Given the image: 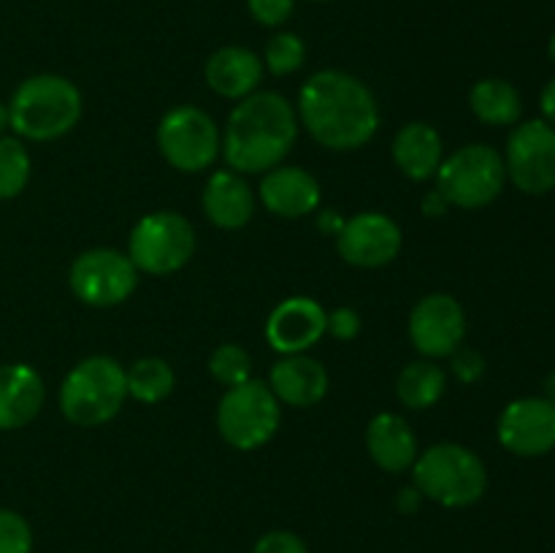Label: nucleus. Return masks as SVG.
Segmentation results:
<instances>
[{
  "label": "nucleus",
  "mask_w": 555,
  "mask_h": 553,
  "mask_svg": "<svg viewBox=\"0 0 555 553\" xmlns=\"http://www.w3.org/2000/svg\"><path fill=\"white\" fill-rule=\"evenodd\" d=\"M339 255L358 269H379L396 260L401 253V228L393 217L379 211H361L345 220V228L336 236Z\"/></svg>",
  "instance_id": "nucleus-14"
},
{
  "label": "nucleus",
  "mask_w": 555,
  "mask_h": 553,
  "mask_svg": "<svg viewBox=\"0 0 555 553\" xmlns=\"http://www.w3.org/2000/svg\"><path fill=\"white\" fill-rule=\"evenodd\" d=\"M247 5L255 22H260L266 27H280L291 20L293 9H296V0H247Z\"/></svg>",
  "instance_id": "nucleus-30"
},
{
  "label": "nucleus",
  "mask_w": 555,
  "mask_h": 553,
  "mask_svg": "<svg viewBox=\"0 0 555 553\" xmlns=\"http://www.w3.org/2000/svg\"><path fill=\"white\" fill-rule=\"evenodd\" d=\"M206 85L228 101H244L263 81V60L247 47H222L206 60Z\"/></svg>",
  "instance_id": "nucleus-19"
},
{
  "label": "nucleus",
  "mask_w": 555,
  "mask_h": 553,
  "mask_svg": "<svg viewBox=\"0 0 555 553\" xmlns=\"http://www.w3.org/2000/svg\"><path fill=\"white\" fill-rule=\"evenodd\" d=\"M393 160L412 182H426L437 177L444 160L442 136L428 123L404 125L393 139Z\"/></svg>",
  "instance_id": "nucleus-22"
},
{
  "label": "nucleus",
  "mask_w": 555,
  "mask_h": 553,
  "mask_svg": "<svg viewBox=\"0 0 555 553\" xmlns=\"http://www.w3.org/2000/svg\"><path fill=\"white\" fill-rule=\"evenodd\" d=\"M540 108H542V117H545V123H551L555 128V79L547 81L545 90H542Z\"/></svg>",
  "instance_id": "nucleus-35"
},
{
  "label": "nucleus",
  "mask_w": 555,
  "mask_h": 553,
  "mask_svg": "<svg viewBox=\"0 0 555 553\" xmlns=\"http://www.w3.org/2000/svg\"><path fill=\"white\" fill-rule=\"evenodd\" d=\"M33 160L20 136H0V201H11L30 182Z\"/></svg>",
  "instance_id": "nucleus-26"
},
{
  "label": "nucleus",
  "mask_w": 555,
  "mask_h": 553,
  "mask_svg": "<svg viewBox=\"0 0 555 553\" xmlns=\"http://www.w3.org/2000/svg\"><path fill=\"white\" fill-rule=\"evenodd\" d=\"M469 106L475 117L482 125L491 128H507V125H518L520 114H524V103H520V92L509 85L507 79H482L472 87Z\"/></svg>",
  "instance_id": "nucleus-23"
},
{
  "label": "nucleus",
  "mask_w": 555,
  "mask_h": 553,
  "mask_svg": "<svg viewBox=\"0 0 555 553\" xmlns=\"http://www.w3.org/2000/svg\"><path fill=\"white\" fill-rule=\"evenodd\" d=\"M204 211L222 231H238L255 215V193L236 171H215L204 188Z\"/></svg>",
  "instance_id": "nucleus-20"
},
{
  "label": "nucleus",
  "mask_w": 555,
  "mask_h": 553,
  "mask_svg": "<svg viewBox=\"0 0 555 553\" xmlns=\"http://www.w3.org/2000/svg\"><path fill=\"white\" fill-rule=\"evenodd\" d=\"M298 139V114L280 92H253L236 103L222 133L231 171L266 173L282 166Z\"/></svg>",
  "instance_id": "nucleus-2"
},
{
  "label": "nucleus",
  "mask_w": 555,
  "mask_h": 553,
  "mask_svg": "<svg viewBox=\"0 0 555 553\" xmlns=\"http://www.w3.org/2000/svg\"><path fill=\"white\" fill-rule=\"evenodd\" d=\"M0 553H33L30 524L5 507H0Z\"/></svg>",
  "instance_id": "nucleus-29"
},
{
  "label": "nucleus",
  "mask_w": 555,
  "mask_h": 553,
  "mask_svg": "<svg viewBox=\"0 0 555 553\" xmlns=\"http://www.w3.org/2000/svg\"><path fill=\"white\" fill-rule=\"evenodd\" d=\"M415 488L442 507H472L488 488V470L475 450L459 442H437L412 464Z\"/></svg>",
  "instance_id": "nucleus-4"
},
{
  "label": "nucleus",
  "mask_w": 555,
  "mask_h": 553,
  "mask_svg": "<svg viewBox=\"0 0 555 553\" xmlns=\"http://www.w3.org/2000/svg\"><path fill=\"white\" fill-rule=\"evenodd\" d=\"M325 334H331L339 342H350L361 334V314L350 307H339L334 312H328L325 320Z\"/></svg>",
  "instance_id": "nucleus-32"
},
{
  "label": "nucleus",
  "mask_w": 555,
  "mask_h": 553,
  "mask_svg": "<svg viewBox=\"0 0 555 553\" xmlns=\"http://www.w3.org/2000/svg\"><path fill=\"white\" fill-rule=\"evenodd\" d=\"M318 3H325V0H318Z\"/></svg>",
  "instance_id": "nucleus-41"
},
{
  "label": "nucleus",
  "mask_w": 555,
  "mask_h": 553,
  "mask_svg": "<svg viewBox=\"0 0 555 553\" xmlns=\"http://www.w3.org/2000/svg\"><path fill=\"white\" fill-rule=\"evenodd\" d=\"M269 388L274 390L280 404L307 410V407L320 404L328 394V372L323 363L304 352L282 356V361H276L271 369Z\"/></svg>",
  "instance_id": "nucleus-18"
},
{
  "label": "nucleus",
  "mask_w": 555,
  "mask_h": 553,
  "mask_svg": "<svg viewBox=\"0 0 555 553\" xmlns=\"http://www.w3.org/2000/svg\"><path fill=\"white\" fill-rule=\"evenodd\" d=\"M448 206L450 204L442 198V193H439V190H431V193L423 198V211H426V215H431V217L444 215V211H448Z\"/></svg>",
  "instance_id": "nucleus-36"
},
{
  "label": "nucleus",
  "mask_w": 555,
  "mask_h": 553,
  "mask_svg": "<svg viewBox=\"0 0 555 553\" xmlns=\"http://www.w3.org/2000/svg\"><path fill=\"white\" fill-rule=\"evenodd\" d=\"M209 372L220 385L236 388V385L253 380V358L242 345L225 342L209 356Z\"/></svg>",
  "instance_id": "nucleus-27"
},
{
  "label": "nucleus",
  "mask_w": 555,
  "mask_h": 553,
  "mask_svg": "<svg viewBox=\"0 0 555 553\" xmlns=\"http://www.w3.org/2000/svg\"><path fill=\"white\" fill-rule=\"evenodd\" d=\"M410 339L426 358H450L466 339V312L448 293H431L410 314Z\"/></svg>",
  "instance_id": "nucleus-12"
},
{
  "label": "nucleus",
  "mask_w": 555,
  "mask_h": 553,
  "mask_svg": "<svg viewBox=\"0 0 555 553\" xmlns=\"http://www.w3.org/2000/svg\"><path fill=\"white\" fill-rule=\"evenodd\" d=\"M325 320H328V312L314 298H285L271 309L269 320H266V342L280 356H298L323 339Z\"/></svg>",
  "instance_id": "nucleus-15"
},
{
  "label": "nucleus",
  "mask_w": 555,
  "mask_h": 553,
  "mask_svg": "<svg viewBox=\"0 0 555 553\" xmlns=\"http://www.w3.org/2000/svg\"><path fill=\"white\" fill-rule=\"evenodd\" d=\"M450 369H453V374L461 383L472 385L482 377V372H486V358L477 350H472V347L461 345L459 350L450 356Z\"/></svg>",
  "instance_id": "nucleus-31"
},
{
  "label": "nucleus",
  "mask_w": 555,
  "mask_h": 553,
  "mask_svg": "<svg viewBox=\"0 0 555 553\" xmlns=\"http://www.w3.org/2000/svg\"><path fill=\"white\" fill-rule=\"evenodd\" d=\"M507 182L504 155L488 144H466L444 157L437 171V190L450 206L482 209L502 195Z\"/></svg>",
  "instance_id": "nucleus-6"
},
{
  "label": "nucleus",
  "mask_w": 555,
  "mask_h": 553,
  "mask_svg": "<svg viewBox=\"0 0 555 553\" xmlns=\"http://www.w3.org/2000/svg\"><path fill=\"white\" fill-rule=\"evenodd\" d=\"M157 150L182 173L206 171L222 150L217 123L198 106H177L157 125Z\"/></svg>",
  "instance_id": "nucleus-9"
},
{
  "label": "nucleus",
  "mask_w": 555,
  "mask_h": 553,
  "mask_svg": "<svg viewBox=\"0 0 555 553\" xmlns=\"http://www.w3.org/2000/svg\"><path fill=\"white\" fill-rule=\"evenodd\" d=\"M260 204L276 217L296 220L320 209V182L301 166H276L260 179Z\"/></svg>",
  "instance_id": "nucleus-16"
},
{
  "label": "nucleus",
  "mask_w": 555,
  "mask_h": 553,
  "mask_svg": "<svg viewBox=\"0 0 555 553\" xmlns=\"http://www.w3.org/2000/svg\"><path fill=\"white\" fill-rule=\"evenodd\" d=\"M282 421L280 399L263 380L228 388L217 407V428L236 450H258L276 434Z\"/></svg>",
  "instance_id": "nucleus-8"
},
{
  "label": "nucleus",
  "mask_w": 555,
  "mask_h": 553,
  "mask_svg": "<svg viewBox=\"0 0 555 553\" xmlns=\"http://www.w3.org/2000/svg\"><path fill=\"white\" fill-rule=\"evenodd\" d=\"M366 448L374 464L385 472H406L417 459L415 434L396 412H379L372 417L366 428Z\"/></svg>",
  "instance_id": "nucleus-21"
},
{
  "label": "nucleus",
  "mask_w": 555,
  "mask_h": 553,
  "mask_svg": "<svg viewBox=\"0 0 555 553\" xmlns=\"http://www.w3.org/2000/svg\"><path fill=\"white\" fill-rule=\"evenodd\" d=\"M43 399L47 385L30 363L0 366V432H14L36 421Z\"/></svg>",
  "instance_id": "nucleus-17"
},
{
  "label": "nucleus",
  "mask_w": 555,
  "mask_h": 553,
  "mask_svg": "<svg viewBox=\"0 0 555 553\" xmlns=\"http://www.w3.org/2000/svg\"><path fill=\"white\" fill-rule=\"evenodd\" d=\"M499 442L524 459H537L555 450V404L545 396H524L509 401L499 415Z\"/></svg>",
  "instance_id": "nucleus-13"
},
{
  "label": "nucleus",
  "mask_w": 555,
  "mask_h": 553,
  "mask_svg": "<svg viewBox=\"0 0 555 553\" xmlns=\"http://www.w3.org/2000/svg\"><path fill=\"white\" fill-rule=\"evenodd\" d=\"M11 128V119H9V103L0 101V136H5V130Z\"/></svg>",
  "instance_id": "nucleus-38"
},
{
  "label": "nucleus",
  "mask_w": 555,
  "mask_h": 553,
  "mask_svg": "<svg viewBox=\"0 0 555 553\" xmlns=\"http://www.w3.org/2000/svg\"><path fill=\"white\" fill-rule=\"evenodd\" d=\"M296 114L309 136L334 152L361 150L379 128V106L372 90L336 68L318 70L304 81Z\"/></svg>",
  "instance_id": "nucleus-1"
},
{
  "label": "nucleus",
  "mask_w": 555,
  "mask_h": 553,
  "mask_svg": "<svg viewBox=\"0 0 555 553\" xmlns=\"http://www.w3.org/2000/svg\"><path fill=\"white\" fill-rule=\"evenodd\" d=\"M125 366L112 356H90L76 363L60 385V410L81 428L103 426L125 407Z\"/></svg>",
  "instance_id": "nucleus-5"
},
{
  "label": "nucleus",
  "mask_w": 555,
  "mask_h": 553,
  "mask_svg": "<svg viewBox=\"0 0 555 553\" xmlns=\"http://www.w3.org/2000/svg\"><path fill=\"white\" fill-rule=\"evenodd\" d=\"M70 293L87 307H117L133 296L139 269L125 253L114 247H92L76 255L68 271Z\"/></svg>",
  "instance_id": "nucleus-10"
},
{
  "label": "nucleus",
  "mask_w": 555,
  "mask_h": 553,
  "mask_svg": "<svg viewBox=\"0 0 555 553\" xmlns=\"http://www.w3.org/2000/svg\"><path fill=\"white\" fill-rule=\"evenodd\" d=\"M125 380H128V396H133L141 404H160L173 390V369L157 356L130 363L125 369Z\"/></svg>",
  "instance_id": "nucleus-25"
},
{
  "label": "nucleus",
  "mask_w": 555,
  "mask_h": 553,
  "mask_svg": "<svg viewBox=\"0 0 555 553\" xmlns=\"http://www.w3.org/2000/svg\"><path fill=\"white\" fill-rule=\"evenodd\" d=\"M307 60V47L296 33H276L269 43H266L263 68H269L274 76H291Z\"/></svg>",
  "instance_id": "nucleus-28"
},
{
  "label": "nucleus",
  "mask_w": 555,
  "mask_h": 553,
  "mask_svg": "<svg viewBox=\"0 0 555 553\" xmlns=\"http://www.w3.org/2000/svg\"><path fill=\"white\" fill-rule=\"evenodd\" d=\"M81 90L60 74H36L22 81L9 101L11 130L27 141H54L79 125Z\"/></svg>",
  "instance_id": "nucleus-3"
},
{
  "label": "nucleus",
  "mask_w": 555,
  "mask_h": 553,
  "mask_svg": "<svg viewBox=\"0 0 555 553\" xmlns=\"http://www.w3.org/2000/svg\"><path fill=\"white\" fill-rule=\"evenodd\" d=\"M545 399H551L555 404V369L545 377Z\"/></svg>",
  "instance_id": "nucleus-39"
},
{
  "label": "nucleus",
  "mask_w": 555,
  "mask_h": 553,
  "mask_svg": "<svg viewBox=\"0 0 555 553\" xmlns=\"http://www.w3.org/2000/svg\"><path fill=\"white\" fill-rule=\"evenodd\" d=\"M448 388V372L431 358L410 363L401 369L399 380H396V396L410 410H428L437 404Z\"/></svg>",
  "instance_id": "nucleus-24"
},
{
  "label": "nucleus",
  "mask_w": 555,
  "mask_h": 553,
  "mask_svg": "<svg viewBox=\"0 0 555 553\" xmlns=\"http://www.w3.org/2000/svg\"><path fill=\"white\" fill-rule=\"evenodd\" d=\"M507 179L526 195L555 190V128L545 119L515 125L504 152Z\"/></svg>",
  "instance_id": "nucleus-11"
},
{
  "label": "nucleus",
  "mask_w": 555,
  "mask_h": 553,
  "mask_svg": "<svg viewBox=\"0 0 555 553\" xmlns=\"http://www.w3.org/2000/svg\"><path fill=\"white\" fill-rule=\"evenodd\" d=\"M547 54H551V60H553V63H555V33H553L551 43H547Z\"/></svg>",
  "instance_id": "nucleus-40"
},
{
  "label": "nucleus",
  "mask_w": 555,
  "mask_h": 553,
  "mask_svg": "<svg viewBox=\"0 0 555 553\" xmlns=\"http://www.w3.org/2000/svg\"><path fill=\"white\" fill-rule=\"evenodd\" d=\"M195 253V231L179 211H152L141 217L128 239V258L139 274L168 276L182 271Z\"/></svg>",
  "instance_id": "nucleus-7"
},
{
  "label": "nucleus",
  "mask_w": 555,
  "mask_h": 553,
  "mask_svg": "<svg viewBox=\"0 0 555 553\" xmlns=\"http://www.w3.org/2000/svg\"><path fill=\"white\" fill-rule=\"evenodd\" d=\"M318 228L323 233H328V236H339L341 228H345V220H341L339 211L334 209H323L318 215Z\"/></svg>",
  "instance_id": "nucleus-34"
},
{
  "label": "nucleus",
  "mask_w": 555,
  "mask_h": 553,
  "mask_svg": "<svg viewBox=\"0 0 555 553\" xmlns=\"http://www.w3.org/2000/svg\"><path fill=\"white\" fill-rule=\"evenodd\" d=\"M421 499H423V493L412 486V488H401L396 502H399V510H404V513H415L417 504H421Z\"/></svg>",
  "instance_id": "nucleus-37"
},
{
  "label": "nucleus",
  "mask_w": 555,
  "mask_h": 553,
  "mask_svg": "<svg viewBox=\"0 0 555 553\" xmlns=\"http://www.w3.org/2000/svg\"><path fill=\"white\" fill-rule=\"evenodd\" d=\"M253 553H309V548L307 542L298 535H293V531L276 529L260 537V540L255 542Z\"/></svg>",
  "instance_id": "nucleus-33"
}]
</instances>
